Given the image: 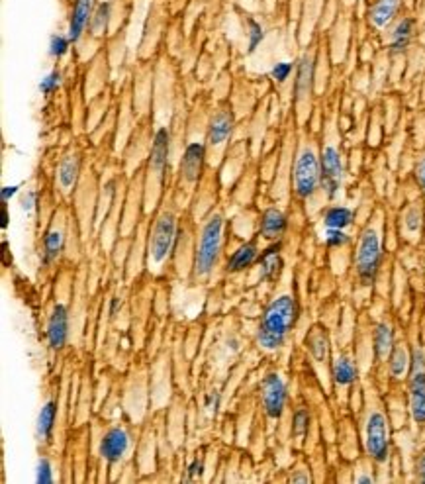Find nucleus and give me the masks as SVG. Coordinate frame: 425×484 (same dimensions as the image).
Segmentation results:
<instances>
[{
  "instance_id": "nucleus-1",
  "label": "nucleus",
  "mask_w": 425,
  "mask_h": 484,
  "mask_svg": "<svg viewBox=\"0 0 425 484\" xmlns=\"http://www.w3.org/2000/svg\"><path fill=\"white\" fill-rule=\"evenodd\" d=\"M296 322H298V304L292 296L282 294L265 308L257 331V343L267 351L279 349L284 345L286 336L296 326Z\"/></svg>"
},
{
  "instance_id": "nucleus-2",
  "label": "nucleus",
  "mask_w": 425,
  "mask_h": 484,
  "mask_svg": "<svg viewBox=\"0 0 425 484\" xmlns=\"http://www.w3.org/2000/svg\"><path fill=\"white\" fill-rule=\"evenodd\" d=\"M224 243V216L221 214H212L204 222L200 240L196 245L195 255V275L196 277H208L214 265L218 263L219 251Z\"/></svg>"
},
{
  "instance_id": "nucleus-3",
  "label": "nucleus",
  "mask_w": 425,
  "mask_h": 484,
  "mask_svg": "<svg viewBox=\"0 0 425 484\" xmlns=\"http://www.w3.org/2000/svg\"><path fill=\"white\" fill-rule=\"evenodd\" d=\"M322 186V161L316 149L312 146H304L292 169V188L298 198H312L316 191Z\"/></svg>"
},
{
  "instance_id": "nucleus-4",
  "label": "nucleus",
  "mask_w": 425,
  "mask_h": 484,
  "mask_svg": "<svg viewBox=\"0 0 425 484\" xmlns=\"http://www.w3.org/2000/svg\"><path fill=\"white\" fill-rule=\"evenodd\" d=\"M177 231H179L177 214L172 208L165 206L155 216L151 231H149V247H147L149 261H153L155 265H161L169 257L172 247H175V242H177Z\"/></svg>"
},
{
  "instance_id": "nucleus-5",
  "label": "nucleus",
  "mask_w": 425,
  "mask_h": 484,
  "mask_svg": "<svg viewBox=\"0 0 425 484\" xmlns=\"http://www.w3.org/2000/svg\"><path fill=\"white\" fill-rule=\"evenodd\" d=\"M382 259V243L380 235L375 228H366L361 233L357 255H355V267H357V275L364 287L373 284L377 279L378 267Z\"/></svg>"
},
{
  "instance_id": "nucleus-6",
  "label": "nucleus",
  "mask_w": 425,
  "mask_h": 484,
  "mask_svg": "<svg viewBox=\"0 0 425 484\" xmlns=\"http://www.w3.org/2000/svg\"><path fill=\"white\" fill-rule=\"evenodd\" d=\"M410 410L417 424H425V353L413 349L410 367Z\"/></svg>"
},
{
  "instance_id": "nucleus-7",
  "label": "nucleus",
  "mask_w": 425,
  "mask_h": 484,
  "mask_svg": "<svg viewBox=\"0 0 425 484\" xmlns=\"http://www.w3.org/2000/svg\"><path fill=\"white\" fill-rule=\"evenodd\" d=\"M364 445H366V453L377 463H384L388 459V422L382 412H373L368 416Z\"/></svg>"
},
{
  "instance_id": "nucleus-8",
  "label": "nucleus",
  "mask_w": 425,
  "mask_h": 484,
  "mask_svg": "<svg viewBox=\"0 0 425 484\" xmlns=\"http://www.w3.org/2000/svg\"><path fill=\"white\" fill-rule=\"evenodd\" d=\"M169 153H170V132L167 126H161L155 135H153V144L149 151V161H147V175H151L159 188H163L165 181V171L169 165Z\"/></svg>"
},
{
  "instance_id": "nucleus-9",
  "label": "nucleus",
  "mask_w": 425,
  "mask_h": 484,
  "mask_svg": "<svg viewBox=\"0 0 425 484\" xmlns=\"http://www.w3.org/2000/svg\"><path fill=\"white\" fill-rule=\"evenodd\" d=\"M206 157L208 147L204 142H190L188 146L184 147L181 157V167H179L182 184H186L188 188H195L196 182L200 181V175H202V169H204Z\"/></svg>"
},
{
  "instance_id": "nucleus-10",
  "label": "nucleus",
  "mask_w": 425,
  "mask_h": 484,
  "mask_svg": "<svg viewBox=\"0 0 425 484\" xmlns=\"http://www.w3.org/2000/svg\"><path fill=\"white\" fill-rule=\"evenodd\" d=\"M319 161H322V188L329 200H333L343 182V163H341L339 149L326 146L319 155Z\"/></svg>"
},
{
  "instance_id": "nucleus-11",
  "label": "nucleus",
  "mask_w": 425,
  "mask_h": 484,
  "mask_svg": "<svg viewBox=\"0 0 425 484\" xmlns=\"http://www.w3.org/2000/svg\"><path fill=\"white\" fill-rule=\"evenodd\" d=\"M263 410L270 420H279L286 406V383L277 373H270L261 383Z\"/></svg>"
},
{
  "instance_id": "nucleus-12",
  "label": "nucleus",
  "mask_w": 425,
  "mask_h": 484,
  "mask_svg": "<svg viewBox=\"0 0 425 484\" xmlns=\"http://www.w3.org/2000/svg\"><path fill=\"white\" fill-rule=\"evenodd\" d=\"M233 132V112L230 108H218L208 120L206 147L210 151H221L230 142Z\"/></svg>"
},
{
  "instance_id": "nucleus-13",
  "label": "nucleus",
  "mask_w": 425,
  "mask_h": 484,
  "mask_svg": "<svg viewBox=\"0 0 425 484\" xmlns=\"http://www.w3.org/2000/svg\"><path fill=\"white\" fill-rule=\"evenodd\" d=\"M95 8H97V0H73L67 24V36L71 37L73 43H79L81 37L86 34Z\"/></svg>"
},
{
  "instance_id": "nucleus-14",
  "label": "nucleus",
  "mask_w": 425,
  "mask_h": 484,
  "mask_svg": "<svg viewBox=\"0 0 425 484\" xmlns=\"http://www.w3.org/2000/svg\"><path fill=\"white\" fill-rule=\"evenodd\" d=\"M130 434L123 427H110L108 432L100 439V455L102 459H106L110 465L118 463L123 459V455L130 449Z\"/></svg>"
},
{
  "instance_id": "nucleus-15",
  "label": "nucleus",
  "mask_w": 425,
  "mask_h": 484,
  "mask_svg": "<svg viewBox=\"0 0 425 484\" xmlns=\"http://www.w3.org/2000/svg\"><path fill=\"white\" fill-rule=\"evenodd\" d=\"M81 169H83V157L79 151H69L67 155L61 157L57 173H55L61 193H73L77 182H79V177H81Z\"/></svg>"
},
{
  "instance_id": "nucleus-16",
  "label": "nucleus",
  "mask_w": 425,
  "mask_h": 484,
  "mask_svg": "<svg viewBox=\"0 0 425 484\" xmlns=\"http://www.w3.org/2000/svg\"><path fill=\"white\" fill-rule=\"evenodd\" d=\"M69 336V312L63 304H57L48 320V341L53 351H59L67 343Z\"/></svg>"
},
{
  "instance_id": "nucleus-17",
  "label": "nucleus",
  "mask_w": 425,
  "mask_h": 484,
  "mask_svg": "<svg viewBox=\"0 0 425 484\" xmlns=\"http://www.w3.org/2000/svg\"><path fill=\"white\" fill-rule=\"evenodd\" d=\"M288 228V218L286 214L279 210V208H267L261 216V224H259V233L265 240H273L277 242L284 235V231Z\"/></svg>"
},
{
  "instance_id": "nucleus-18",
  "label": "nucleus",
  "mask_w": 425,
  "mask_h": 484,
  "mask_svg": "<svg viewBox=\"0 0 425 484\" xmlns=\"http://www.w3.org/2000/svg\"><path fill=\"white\" fill-rule=\"evenodd\" d=\"M282 243L275 242L273 245H268L267 249L259 257V265H261V279L263 280H277L279 279L280 271H282Z\"/></svg>"
},
{
  "instance_id": "nucleus-19",
  "label": "nucleus",
  "mask_w": 425,
  "mask_h": 484,
  "mask_svg": "<svg viewBox=\"0 0 425 484\" xmlns=\"http://www.w3.org/2000/svg\"><path fill=\"white\" fill-rule=\"evenodd\" d=\"M312 85H314V59L310 55H304L300 63H298L296 81H294V95H296L298 102L306 97H310Z\"/></svg>"
},
{
  "instance_id": "nucleus-20",
  "label": "nucleus",
  "mask_w": 425,
  "mask_h": 484,
  "mask_svg": "<svg viewBox=\"0 0 425 484\" xmlns=\"http://www.w3.org/2000/svg\"><path fill=\"white\" fill-rule=\"evenodd\" d=\"M402 0H375L368 10V20L375 28H386L396 18Z\"/></svg>"
},
{
  "instance_id": "nucleus-21",
  "label": "nucleus",
  "mask_w": 425,
  "mask_h": 484,
  "mask_svg": "<svg viewBox=\"0 0 425 484\" xmlns=\"http://www.w3.org/2000/svg\"><path fill=\"white\" fill-rule=\"evenodd\" d=\"M413 36V18H400L396 26L392 28L390 34V51L392 53H402L406 51Z\"/></svg>"
},
{
  "instance_id": "nucleus-22",
  "label": "nucleus",
  "mask_w": 425,
  "mask_h": 484,
  "mask_svg": "<svg viewBox=\"0 0 425 484\" xmlns=\"http://www.w3.org/2000/svg\"><path fill=\"white\" fill-rule=\"evenodd\" d=\"M257 259H259L257 243H243L241 247L230 257V261H228V273H241V271H245V269H249V267L253 265Z\"/></svg>"
},
{
  "instance_id": "nucleus-23",
  "label": "nucleus",
  "mask_w": 425,
  "mask_h": 484,
  "mask_svg": "<svg viewBox=\"0 0 425 484\" xmlns=\"http://www.w3.org/2000/svg\"><path fill=\"white\" fill-rule=\"evenodd\" d=\"M110 20H112V0H100L97 4V8H95L90 26H88V34L102 37L106 34V30H108Z\"/></svg>"
},
{
  "instance_id": "nucleus-24",
  "label": "nucleus",
  "mask_w": 425,
  "mask_h": 484,
  "mask_svg": "<svg viewBox=\"0 0 425 484\" xmlns=\"http://www.w3.org/2000/svg\"><path fill=\"white\" fill-rule=\"evenodd\" d=\"M63 242H65V231L61 226L53 224L46 235H43V261L51 263L59 257L61 249H63Z\"/></svg>"
},
{
  "instance_id": "nucleus-25",
  "label": "nucleus",
  "mask_w": 425,
  "mask_h": 484,
  "mask_svg": "<svg viewBox=\"0 0 425 484\" xmlns=\"http://www.w3.org/2000/svg\"><path fill=\"white\" fill-rule=\"evenodd\" d=\"M355 220V212L349 206H329L324 214V224L326 228L333 230H347Z\"/></svg>"
},
{
  "instance_id": "nucleus-26",
  "label": "nucleus",
  "mask_w": 425,
  "mask_h": 484,
  "mask_svg": "<svg viewBox=\"0 0 425 484\" xmlns=\"http://www.w3.org/2000/svg\"><path fill=\"white\" fill-rule=\"evenodd\" d=\"M390 373L394 378H404L410 375V367H412V355L404 345H394V349L388 355Z\"/></svg>"
},
{
  "instance_id": "nucleus-27",
  "label": "nucleus",
  "mask_w": 425,
  "mask_h": 484,
  "mask_svg": "<svg viewBox=\"0 0 425 484\" xmlns=\"http://www.w3.org/2000/svg\"><path fill=\"white\" fill-rule=\"evenodd\" d=\"M375 355L377 359H386L394 349V331L388 324H378L375 329Z\"/></svg>"
},
{
  "instance_id": "nucleus-28",
  "label": "nucleus",
  "mask_w": 425,
  "mask_h": 484,
  "mask_svg": "<svg viewBox=\"0 0 425 484\" xmlns=\"http://www.w3.org/2000/svg\"><path fill=\"white\" fill-rule=\"evenodd\" d=\"M355 378H357V367H355L351 359L345 357V355L335 359V363H333V380L339 387H349V385L355 383Z\"/></svg>"
},
{
  "instance_id": "nucleus-29",
  "label": "nucleus",
  "mask_w": 425,
  "mask_h": 484,
  "mask_svg": "<svg viewBox=\"0 0 425 484\" xmlns=\"http://www.w3.org/2000/svg\"><path fill=\"white\" fill-rule=\"evenodd\" d=\"M308 349L317 361H324L328 357V336L322 327H314L308 336Z\"/></svg>"
},
{
  "instance_id": "nucleus-30",
  "label": "nucleus",
  "mask_w": 425,
  "mask_h": 484,
  "mask_svg": "<svg viewBox=\"0 0 425 484\" xmlns=\"http://www.w3.org/2000/svg\"><path fill=\"white\" fill-rule=\"evenodd\" d=\"M55 412H57L55 402H51V400L39 412V416H37V436L41 439H48L51 436L53 424H55Z\"/></svg>"
},
{
  "instance_id": "nucleus-31",
  "label": "nucleus",
  "mask_w": 425,
  "mask_h": 484,
  "mask_svg": "<svg viewBox=\"0 0 425 484\" xmlns=\"http://www.w3.org/2000/svg\"><path fill=\"white\" fill-rule=\"evenodd\" d=\"M73 46L71 37L67 34H53L49 37V46H48V53L51 59H61L69 53V49Z\"/></svg>"
},
{
  "instance_id": "nucleus-32",
  "label": "nucleus",
  "mask_w": 425,
  "mask_h": 484,
  "mask_svg": "<svg viewBox=\"0 0 425 484\" xmlns=\"http://www.w3.org/2000/svg\"><path fill=\"white\" fill-rule=\"evenodd\" d=\"M265 39V28L255 18H247V53H253Z\"/></svg>"
},
{
  "instance_id": "nucleus-33",
  "label": "nucleus",
  "mask_w": 425,
  "mask_h": 484,
  "mask_svg": "<svg viewBox=\"0 0 425 484\" xmlns=\"http://www.w3.org/2000/svg\"><path fill=\"white\" fill-rule=\"evenodd\" d=\"M61 83H63V75H61L59 69H53L51 73L46 75V77L41 79V83H39V93H41L43 97H51V95H55V93L59 90Z\"/></svg>"
},
{
  "instance_id": "nucleus-34",
  "label": "nucleus",
  "mask_w": 425,
  "mask_h": 484,
  "mask_svg": "<svg viewBox=\"0 0 425 484\" xmlns=\"http://www.w3.org/2000/svg\"><path fill=\"white\" fill-rule=\"evenodd\" d=\"M308 425H310V414H308V410H304V408L296 410L294 418H292V434L296 437L306 436Z\"/></svg>"
},
{
  "instance_id": "nucleus-35",
  "label": "nucleus",
  "mask_w": 425,
  "mask_h": 484,
  "mask_svg": "<svg viewBox=\"0 0 425 484\" xmlns=\"http://www.w3.org/2000/svg\"><path fill=\"white\" fill-rule=\"evenodd\" d=\"M292 71H294V65H292V63H288V61H280V63H275V65H273L270 77H273L279 85H282V83H286V81L290 79Z\"/></svg>"
},
{
  "instance_id": "nucleus-36",
  "label": "nucleus",
  "mask_w": 425,
  "mask_h": 484,
  "mask_svg": "<svg viewBox=\"0 0 425 484\" xmlns=\"http://www.w3.org/2000/svg\"><path fill=\"white\" fill-rule=\"evenodd\" d=\"M349 240H351V238L345 233V230H333V228H328V231H326V245L331 247V249L347 245Z\"/></svg>"
},
{
  "instance_id": "nucleus-37",
  "label": "nucleus",
  "mask_w": 425,
  "mask_h": 484,
  "mask_svg": "<svg viewBox=\"0 0 425 484\" xmlns=\"http://www.w3.org/2000/svg\"><path fill=\"white\" fill-rule=\"evenodd\" d=\"M37 483L39 484H51L53 483V471H51V463L48 459H41L37 463Z\"/></svg>"
},
{
  "instance_id": "nucleus-38",
  "label": "nucleus",
  "mask_w": 425,
  "mask_h": 484,
  "mask_svg": "<svg viewBox=\"0 0 425 484\" xmlns=\"http://www.w3.org/2000/svg\"><path fill=\"white\" fill-rule=\"evenodd\" d=\"M37 204V193L36 191H28V193L24 194V198H22V208H24L26 212H32L34 208H36Z\"/></svg>"
},
{
  "instance_id": "nucleus-39",
  "label": "nucleus",
  "mask_w": 425,
  "mask_h": 484,
  "mask_svg": "<svg viewBox=\"0 0 425 484\" xmlns=\"http://www.w3.org/2000/svg\"><path fill=\"white\" fill-rule=\"evenodd\" d=\"M415 181H417V184H419V188L425 193V157L419 159V163L415 165Z\"/></svg>"
},
{
  "instance_id": "nucleus-40",
  "label": "nucleus",
  "mask_w": 425,
  "mask_h": 484,
  "mask_svg": "<svg viewBox=\"0 0 425 484\" xmlns=\"http://www.w3.org/2000/svg\"><path fill=\"white\" fill-rule=\"evenodd\" d=\"M18 191H20V186H18V184H8V186H2V191H0L2 204H6L10 198H14V196L18 194Z\"/></svg>"
},
{
  "instance_id": "nucleus-41",
  "label": "nucleus",
  "mask_w": 425,
  "mask_h": 484,
  "mask_svg": "<svg viewBox=\"0 0 425 484\" xmlns=\"http://www.w3.org/2000/svg\"><path fill=\"white\" fill-rule=\"evenodd\" d=\"M406 220H408L406 224H408L410 230H417V226H419V212L413 208V210H410V212L406 214Z\"/></svg>"
},
{
  "instance_id": "nucleus-42",
  "label": "nucleus",
  "mask_w": 425,
  "mask_h": 484,
  "mask_svg": "<svg viewBox=\"0 0 425 484\" xmlns=\"http://www.w3.org/2000/svg\"><path fill=\"white\" fill-rule=\"evenodd\" d=\"M196 474H198V476L202 474V463H200V461H195V463L188 467V478H195Z\"/></svg>"
},
{
  "instance_id": "nucleus-43",
  "label": "nucleus",
  "mask_w": 425,
  "mask_h": 484,
  "mask_svg": "<svg viewBox=\"0 0 425 484\" xmlns=\"http://www.w3.org/2000/svg\"><path fill=\"white\" fill-rule=\"evenodd\" d=\"M417 476H419V481H422V483H425V453L422 455L419 463H417Z\"/></svg>"
},
{
  "instance_id": "nucleus-44",
  "label": "nucleus",
  "mask_w": 425,
  "mask_h": 484,
  "mask_svg": "<svg viewBox=\"0 0 425 484\" xmlns=\"http://www.w3.org/2000/svg\"><path fill=\"white\" fill-rule=\"evenodd\" d=\"M120 308H121L120 298H112V302H110V316L118 314V310H120Z\"/></svg>"
},
{
  "instance_id": "nucleus-45",
  "label": "nucleus",
  "mask_w": 425,
  "mask_h": 484,
  "mask_svg": "<svg viewBox=\"0 0 425 484\" xmlns=\"http://www.w3.org/2000/svg\"><path fill=\"white\" fill-rule=\"evenodd\" d=\"M216 406H218V394L216 396H208V410L216 412Z\"/></svg>"
},
{
  "instance_id": "nucleus-46",
  "label": "nucleus",
  "mask_w": 425,
  "mask_h": 484,
  "mask_svg": "<svg viewBox=\"0 0 425 484\" xmlns=\"http://www.w3.org/2000/svg\"><path fill=\"white\" fill-rule=\"evenodd\" d=\"M8 228V210H6V204L2 208V230Z\"/></svg>"
},
{
  "instance_id": "nucleus-47",
  "label": "nucleus",
  "mask_w": 425,
  "mask_h": 484,
  "mask_svg": "<svg viewBox=\"0 0 425 484\" xmlns=\"http://www.w3.org/2000/svg\"><path fill=\"white\" fill-rule=\"evenodd\" d=\"M359 483H373V478H370V476H361Z\"/></svg>"
}]
</instances>
